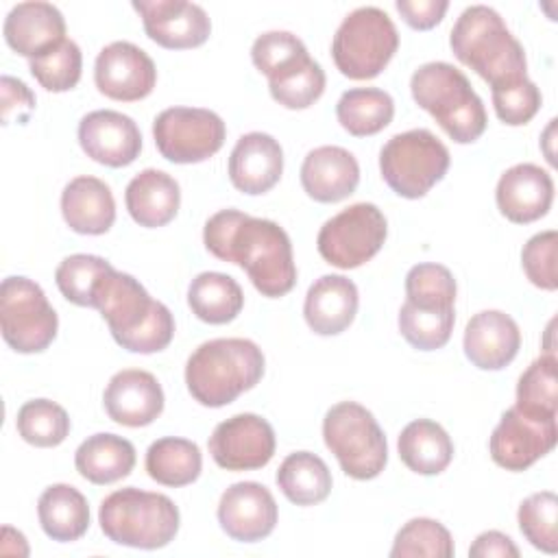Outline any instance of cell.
I'll return each mask as SVG.
<instances>
[{
    "instance_id": "obj_1",
    "label": "cell",
    "mask_w": 558,
    "mask_h": 558,
    "mask_svg": "<svg viewBox=\"0 0 558 558\" xmlns=\"http://www.w3.org/2000/svg\"><path fill=\"white\" fill-rule=\"evenodd\" d=\"M203 242L214 257L238 264L268 299L288 294L296 283L290 238L272 220L222 209L205 222Z\"/></svg>"
},
{
    "instance_id": "obj_2",
    "label": "cell",
    "mask_w": 558,
    "mask_h": 558,
    "mask_svg": "<svg viewBox=\"0 0 558 558\" xmlns=\"http://www.w3.org/2000/svg\"><path fill=\"white\" fill-rule=\"evenodd\" d=\"M94 307L113 340L131 353L163 351L174 336L172 312L126 272L109 268L94 288Z\"/></svg>"
},
{
    "instance_id": "obj_3",
    "label": "cell",
    "mask_w": 558,
    "mask_h": 558,
    "mask_svg": "<svg viewBox=\"0 0 558 558\" xmlns=\"http://www.w3.org/2000/svg\"><path fill=\"white\" fill-rule=\"evenodd\" d=\"M449 46L456 59L477 72L490 87L527 76L521 41L510 33L504 17L486 4H473L460 13Z\"/></svg>"
},
{
    "instance_id": "obj_4",
    "label": "cell",
    "mask_w": 558,
    "mask_h": 558,
    "mask_svg": "<svg viewBox=\"0 0 558 558\" xmlns=\"http://www.w3.org/2000/svg\"><path fill=\"white\" fill-rule=\"evenodd\" d=\"M264 353L246 338H216L194 349L185 364L190 395L205 408H222L259 384Z\"/></svg>"
},
{
    "instance_id": "obj_5",
    "label": "cell",
    "mask_w": 558,
    "mask_h": 558,
    "mask_svg": "<svg viewBox=\"0 0 558 558\" xmlns=\"http://www.w3.org/2000/svg\"><path fill=\"white\" fill-rule=\"evenodd\" d=\"M414 102L425 109L458 144H471L486 131V109L462 70L447 61H429L410 78Z\"/></svg>"
},
{
    "instance_id": "obj_6",
    "label": "cell",
    "mask_w": 558,
    "mask_h": 558,
    "mask_svg": "<svg viewBox=\"0 0 558 558\" xmlns=\"http://www.w3.org/2000/svg\"><path fill=\"white\" fill-rule=\"evenodd\" d=\"M179 508L168 495L126 486L107 495L98 510L102 534L126 547L159 549L179 532Z\"/></svg>"
},
{
    "instance_id": "obj_7",
    "label": "cell",
    "mask_w": 558,
    "mask_h": 558,
    "mask_svg": "<svg viewBox=\"0 0 558 558\" xmlns=\"http://www.w3.org/2000/svg\"><path fill=\"white\" fill-rule=\"evenodd\" d=\"M323 438L340 469L353 480H373L388 462V442L377 418L355 401H340L327 410Z\"/></svg>"
},
{
    "instance_id": "obj_8",
    "label": "cell",
    "mask_w": 558,
    "mask_h": 558,
    "mask_svg": "<svg viewBox=\"0 0 558 558\" xmlns=\"http://www.w3.org/2000/svg\"><path fill=\"white\" fill-rule=\"evenodd\" d=\"M399 48V33L386 11L360 7L338 26L331 41L336 68L353 78L368 81L381 74Z\"/></svg>"
},
{
    "instance_id": "obj_9",
    "label": "cell",
    "mask_w": 558,
    "mask_h": 558,
    "mask_svg": "<svg viewBox=\"0 0 558 558\" xmlns=\"http://www.w3.org/2000/svg\"><path fill=\"white\" fill-rule=\"evenodd\" d=\"M447 146L427 129L392 135L379 150V172L386 185L403 198L425 196L449 170Z\"/></svg>"
},
{
    "instance_id": "obj_10",
    "label": "cell",
    "mask_w": 558,
    "mask_h": 558,
    "mask_svg": "<svg viewBox=\"0 0 558 558\" xmlns=\"http://www.w3.org/2000/svg\"><path fill=\"white\" fill-rule=\"evenodd\" d=\"M59 318L48 296L28 277H7L0 286V329L17 353H39L57 336Z\"/></svg>"
},
{
    "instance_id": "obj_11",
    "label": "cell",
    "mask_w": 558,
    "mask_h": 558,
    "mask_svg": "<svg viewBox=\"0 0 558 558\" xmlns=\"http://www.w3.org/2000/svg\"><path fill=\"white\" fill-rule=\"evenodd\" d=\"M386 235L388 222L381 209L373 203H355L320 227L316 246L327 264L351 270L373 259Z\"/></svg>"
},
{
    "instance_id": "obj_12",
    "label": "cell",
    "mask_w": 558,
    "mask_h": 558,
    "mask_svg": "<svg viewBox=\"0 0 558 558\" xmlns=\"http://www.w3.org/2000/svg\"><path fill=\"white\" fill-rule=\"evenodd\" d=\"M155 146L172 163H198L214 157L227 137L222 118L201 107H170L153 122Z\"/></svg>"
},
{
    "instance_id": "obj_13",
    "label": "cell",
    "mask_w": 558,
    "mask_h": 558,
    "mask_svg": "<svg viewBox=\"0 0 558 558\" xmlns=\"http://www.w3.org/2000/svg\"><path fill=\"white\" fill-rule=\"evenodd\" d=\"M556 438V416H538L512 405L501 414L493 429L488 451L497 466L506 471H525L554 449Z\"/></svg>"
},
{
    "instance_id": "obj_14",
    "label": "cell",
    "mask_w": 558,
    "mask_h": 558,
    "mask_svg": "<svg viewBox=\"0 0 558 558\" xmlns=\"http://www.w3.org/2000/svg\"><path fill=\"white\" fill-rule=\"evenodd\" d=\"M275 429L257 414H235L216 425L209 436V453L220 469L253 471L275 456Z\"/></svg>"
},
{
    "instance_id": "obj_15",
    "label": "cell",
    "mask_w": 558,
    "mask_h": 558,
    "mask_svg": "<svg viewBox=\"0 0 558 558\" xmlns=\"http://www.w3.org/2000/svg\"><path fill=\"white\" fill-rule=\"evenodd\" d=\"M94 83L111 100L133 102L146 98L157 83L153 59L131 41L105 46L94 63Z\"/></svg>"
},
{
    "instance_id": "obj_16",
    "label": "cell",
    "mask_w": 558,
    "mask_h": 558,
    "mask_svg": "<svg viewBox=\"0 0 558 558\" xmlns=\"http://www.w3.org/2000/svg\"><path fill=\"white\" fill-rule=\"evenodd\" d=\"M146 35L168 50L203 46L211 33V20L201 4L185 0H135Z\"/></svg>"
},
{
    "instance_id": "obj_17",
    "label": "cell",
    "mask_w": 558,
    "mask_h": 558,
    "mask_svg": "<svg viewBox=\"0 0 558 558\" xmlns=\"http://www.w3.org/2000/svg\"><path fill=\"white\" fill-rule=\"evenodd\" d=\"M277 501L259 482L231 484L218 504V523L227 536L240 543L266 538L277 525Z\"/></svg>"
},
{
    "instance_id": "obj_18",
    "label": "cell",
    "mask_w": 558,
    "mask_h": 558,
    "mask_svg": "<svg viewBox=\"0 0 558 558\" xmlns=\"http://www.w3.org/2000/svg\"><path fill=\"white\" fill-rule=\"evenodd\" d=\"M78 144L89 159L122 168L140 157L142 133L133 118L113 109H96L81 118Z\"/></svg>"
},
{
    "instance_id": "obj_19",
    "label": "cell",
    "mask_w": 558,
    "mask_h": 558,
    "mask_svg": "<svg viewBox=\"0 0 558 558\" xmlns=\"http://www.w3.org/2000/svg\"><path fill=\"white\" fill-rule=\"evenodd\" d=\"M102 403L111 421L126 427H144L163 412V390L153 373L124 368L109 379Z\"/></svg>"
},
{
    "instance_id": "obj_20",
    "label": "cell",
    "mask_w": 558,
    "mask_h": 558,
    "mask_svg": "<svg viewBox=\"0 0 558 558\" xmlns=\"http://www.w3.org/2000/svg\"><path fill=\"white\" fill-rule=\"evenodd\" d=\"M495 201L510 222L527 225L543 218L554 201V181L536 163H517L508 168L495 190Z\"/></svg>"
},
{
    "instance_id": "obj_21",
    "label": "cell",
    "mask_w": 558,
    "mask_h": 558,
    "mask_svg": "<svg viewBox=\"0 0 558 558\" xmlns=\"http://www.w3.org/2000/svg\"><path fill=\"white\" fill-rule=\"evenodd\" d=\"M283 172L279 142L262 131L242 135L229 155V179L235 190L257 196L275 187Z\"/></svg>"
},
{
    "instance_id": "obj_22",
    "label": "cell",
    "mask_w": 558,
    "mask_h": 558,
    "mask_svg": "<svg viewBox=\"0 0 558 558\" xmlns=\"http://www.w3.org/2000/svg\"><path fill=\"white\" fill-rule=\"evenodd\" d=\"M464 355L482 371L508 366L521 347V331L512 316L499 310H484L471 316L464 329Z\"/></svg>"
},
{
    "instance_id": "obj_23",
    "label": "cell",
    "mask_w": 558,
    "mask_h": 558,
    "mask_svg": "<svg viewBox=\"0 0 558 558\" xmlns=\"http://www.w3.org/2000/svg\"><path fill=\"white\" fill-rule=\"evenodd\" d=\"M2 33L11 50L37 59L65 39V20L50 2H20L7 13Z\"/></svg>"
},
{
    "instance_id": "obj_24",
    "label": "cell",
    "mask_w": 558,
    "mask_h": 558,
    "mask_svg": "<svg viewBox=\"0 0 558 558\" xmlns=\"http://www.w3.org/2000/svg\"><path fill=\"white\" fill-rule=\"evenodd\" d=\"M357 183V159L342 146H318L303 159L301 185L316 203H338L351 196Z\"/></svg>"
},
{
    "instance_id": "obj_25",
    "label": "cell",
    "mask_w": 558,
    "mask_h": 558,
    "mask_svg": "<svg viewBox=\"0 0 558 558\" xmlns=\"http://www.w3.org/2000/svg\"><path fill=\"white\" fill-rule=\"evenodd\" d=\"M357 288L344 275H323L316 279L303 303L307 327L318 336L342 333L357 314Z\"/></svg>"
},
{
    "instance_id": "obj_26",
    "label": "cell",
    "mask_w": 558,
    "mask_h": 558,
    "mask_svg": "<svg viewBox=\"0 0 558 558\" xmlns=\"http://www.w3.org/2000/svg\"><path fill=\"white\" fill-rule=\"evenodd\" d=\"M61 214L72 231L102 235L116 222V201L105 181L83 174L63 187Z\"/></svg>"
},
{
    "instance_id": "obj_27",
    "label": "cell",
    "mask_w": 558,
    "mask_h": 558,
    "mask_svg": "<svg viewBox=\"0 0 558 558\" xmlns=\"http://www.w3.org/2000/svg\"><path fill=\"white\" fill-rule=\"evenodd\" d=\"M124 203L140 227L155 229L174 220L181 205V190L168 172L146 168L129 181Z\"/></svg>"
},
{
    "instance_id": "obj_28",
    "label": "cell",
    "mask_w": 558,
    "mask_h": 558,
    "mask_svg": "<svg viewBox=\"0 0 558 558\" xmlns=\"http://www.w3.org/2000/svg\"><path fill=\"white\" fill-rule=\"evenodd\" d=\"M74 466L92 484L105 486L126 477L135 466V447L116 434H94L87 436L76 453Z\"/></svg>"
},
{
    "instance_id": "obj_29",
    "label": "cell",
    "mask_w": 558,
    "mask_h": 558,
    "mask_svg": "<svg viewBox=\"0 0 558 558\" xmlns=\"http://www.w3.org/2000/svg\"><path fill=\"white\" fill-rule=\"evenodd\" d=\"M401 462L418 475L442 473L453 458V442L449 434L429 418L408 423L397 440Z\"/></svg>"
},
{
    "instance_id": "obj_30",
    "label": "cell",
    "mask_w": 558,
    "mask_h": 558,
    "mask_svg": "<svg viewBox=\"0 0 558 558\" xmlns=\"http://www.w3.org/2000/svg\"><path fill=\"white\" fill-rule=\"evenodd\" d=\"M39 525L52 541H78L89 527V506L81 490L70 484L48 486L37 501Z\"/></svg>"
},
{
    "instance_id": "obj_31",
    "label": "cell",
    "mask_w": 558,
    "mask_h": 558,
    "mask_svg": "<svg viewBox=\"0 0 558 558\" xmlns=\"http://www.w3.org/2000/svg\"><path fill=\"white\" fill-rule=\"evenodd\" d=\"M187 305L192 314L209 325L231 323L244 307L240 283L225 272H201L187 288Z\"/></svg>"
},
{
    "instance_id": "obj_32",
    "label": "cell",
    "mask_w": 558,
    "mask_h": 558,
    "mask_svg": "<svg viewBox=\"0 0 558 558\" xmlns=\"http://www.w3.org/2000/svg\"><path fill=\"white\" fill-rule=\"evenodd\" d=\"M331 471L323 458L310 451L290 453L277 471V486L296 506H316L331 493Z\"/></svg>"
},
{
    "instance_id": "obj_33",
    "label": "cell",
    "mask_w": 558,
    "mask_h": 558,
    "mask_svg": "<svg viewBox=\"0 0 558 558\" xmlns=\"http://www.w3.org/2000/svg\"><path fill=\"white\" fill-rule=\"evenodd\" d=\"M203 456L196 442L187 438L166 436L155 440L146 451V473L163 486H187L198 480Z\"/></svg>"
},
{
    "instance_id": "obj_34",
    "label": "cell",
    "mask_w": 558,
    "mask_h": 558,
    "mask_svg": "<svg viewBox=\"0 0 558 558\" xmlns=\"http://www.w3.org/2000/svg\"><path fill=\"white\" fill-rule=\"evenodd\" d=\"M392 96L379 87L347 89L336 105V118L340 126L355 137H366L384 131L392 122Z\"/></svg>"
},
{
    "instance_id": "obj_35",
    "label": "cell",
    "mask_w": 558,
    "mask_h": 558,
    "mask_svg": "<svg viewBox=\"0 0 558 558\" xmlns=\"http://www.w3.org/2000/svg\"><path fill=\"white\" fill-rule=\"evenodd\" d=\"M517 408L538 414L556 416L558 410V360L545 353L534 360L517 384Z\"/></svg>"
},
{
    "instance_id": "obj_36",
    "label": "cell",
    "mask_w": 558,
    "mask_h": 558,
    "mask_svg": "<svg viewBox=\"0 0 558 558\" xmlns=\"http://www.w3.org/2000/svg\"><path fill=\"white\" fill-rule=\"evenodd\" d=\"M15 427L33 447H57L70 434V416L50 399H33L17 410Z\"/></svg>"
},
{
    "instance_id": "obj_37",
    "label": "cell",
    "mask_w": 558,
    "mask_h": 558,
    "mask_svg": "<svg viewBox=\"0 0 558 558\" xmlns=\"http://www.w3.org/2000/svg\"><path fill=\"white\" fill-rule=\"evenodd\" d=\"M456 323L453 310H421L403 303L399 310V331L418 351H434L449 342Z\"/></svg>"
},
{
    "instance_id": "obj_38",
    "label": "cell",
    "mask_w": 558,
    "mask_h": 558,
    "mask_svg": "<svg viewBox=\"0 0 558 558\" xmlns=\"http://www.w3.org/2000/svg\"><path fill=\"white\" fill-rule=\"evenodd\" d=\"M405 296L421 310H453L456 279L442 264H416L405 275Z\"/></svg>"
},
{
    "instance_id": "obj_39",
    "label": "cell",
    "mask_w": 558,
    "mask_h": 558,
    "mask_svg": "<svg viewBox=\"0 0 558 558\" xmlns=\"http://www.w3.org/2000/svg\"><path fill=\"white\" fill-rule=\"evenodd\" d=\"M519 530L532 547L556 554L558 551V497L551 490H541L521 501Z\"/></svg>"
},
{
    "instance_id": "obj_40",
    "label": "cell",
    "mask_w": 558,
    "mask_h": 558,
    "mask_svg": "<svg viewBox=\"0 0 558 558\" xmlns=\"http://www.w3.org/2000/svg\"><path fill=\"white\" fill-rule=\"evenodd\" d=\"M453 538L449 530L427 517L410 519L395 536L390 556L392 558H412V556H429V558H451L453 556Z\"/></svg>"
},
{
    "instance_id": "obj_41",
    "label": "cell",
    "mask_w": 558,
    "mask_h": 558,
    "mask_svg": "<svg viewBox=\"0 0 558 558\" xmlns=\"http://www.w3.org/2000/svg\"><path fill=\"white\" fill-rule=\"evenodd\" d=\"M113 268L105 257L76 253L65 257L57 270L54 281L59 292L74 305L81 307H94V288L102 272Z\"/></svg>"
},
{
    "instance_id": "obj_42",
    "label": "cell",
    "mask_w": 558,
    "mask_h": 558,
    "mask_svg": "<svg viewBox=\"0 0 558 558\" xmlns=\"http://www.w3.org/2000/svg\"><path fill=\"white\" fill-rule=\"evenodd\" d=\"M310 57L305 44L288 33V31H268L262 33L251 48V59L255 68L268 76V81L279 78L281 74L290 72L299 63Z\"/></svg>"
},
{
    "instance_id": "obj_43",
    "label": "cell",
    "mask_w": 558,
    "mask_h": 558,
    "mask_svg": "<svg viewBox=\"0 0 558 558\" xmlns=\"http://www.w3.org/2000/svg\"><path fill=\"white\" fill-rule=\"evenodd\" d=\"M28 70L44 89L57 92V94L68 92L76 87V83L81 81V70H83L81 48L76 46V41L65 37L52 50L44 52L37 59H31Z\"/></svg>"
},
{
    "instance_id": "obj_44",
    "label": "cell",
    "mask_w": 558,
    "mask_h": 558,
    "mask_svg": "<svg viewBox=\"0 0 558 558\" xmlns=\"http://www.w3.org/2000/svg\"><path fill=\"white\" fill-rule=\"evenodd\" d=\"M270 96L286 109H307L325 92V72L320 63L307 57L303 63L281 74L275 81H268Z\"/></svg>"
},
{
    "instance_id": "obj_45",
    "label": "cell",
    "mask_w": 558,
    "mask_h": 558,
    "mask_svg": "<svg viewBox=\"0 0 558 558\" xmlns=\"http://www.w3.org/2000/svg\"><path fill=\"white\" fill-rule=\"evenodd\" d=\"M493 89V107L497 118L508 126L527 124L541 109V89L525 76L519 81L501 83Z\"/></svg>"
},
{
    "instance_id": "obj_46",
    "label": "cell",
    "mask_w": 558,
    "mask_h": 558,
    "mask_svg": "<svg viewBox=\"0 0 558 558\" xmlns=\"http://www.w3.org/2000/svg\"><path fill=\"white\" fill-rule=\"evenodd\" d=\"M556 248H558V233L549 229L532 235L521 251L523 272L530 279V283H534L541 290L558 288Z\"/></svg>"
},
{
    "instance_id": "obj_47",
    "label": "cell",
    "mask_w": 558,
    "mask_h": 558,
    "mask_svg": "<svg viewBox=\"0 0 558 558\" xmlns=\"http://www.w3.org/2000/svg\"><path fill=\"white\" fill-rule=\"evenodd\" d=\"M397 11L403 22L414 31H429L445 17L449 2L447 0H397Z\"/></svg>"
},
{
    "instance_id": "obj_48",
    "label": "cell",
    "mask_w": 558,
    "mask_h": 558,
    "mask_svg": "<svg viewBox=\"0 0 558 558\" xmlns=\"http://www.w3.org/2000/svg\"><path fill=\"white\" fill-rule=\"evenodd\" d=\"M0 87H2V122L4 124L11 122L13 109H17L20 122L28 120V116L35 107L33 92L20 78H13V76H2Z\"/></svg>"
},
{
    "instance_id": "obj_49",
    "label": "cell",
    "mask_w": 558,
    "mask_h": 558,
    "mask_svg": "<svg viewBox=\"0 0 558 558\" xmlns=\"http://www.w3.org/2000/svg\"><path fill=\"white\" fill-rule=\"evenodd\" d=\"M469 556H475V558H490V556L519 558V547L504 532L488 530V532H482L473 541V545L469 547Z\"/></svg>"
}]
</instances>
